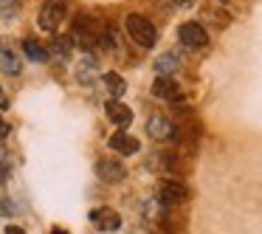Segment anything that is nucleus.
<instances>
[{"mask_svg":"<svg viewBox=\"0 0 262 234\" xmlns=\"http://www.w3.org/2000/svg\"><path fill=\"white\" fill-rule=\"evenodd\" d=\"M99 34H102V26H96V20L88 17V14H82V17L74 20V26H71V40H74V46H82V51L85 54H93L99 46Z\"/></svg>","mask_w":262,"mask_h":234,"instance_id":"nucleus-1","label":"nucleus"},{"mask_svg":"<svg viewBox=\"0 0 262 234\" xmlns=\"http://www.w3.org/2000/svg\"><path fill=\"white\" fill-rule=\"evenodd\" d=\"M124 31L130 34V40L136 42V46H141V48H152L155 42H158V31H155V26L149 23L147 17H141V14H127Z\"/></svg>","mask_w":262,"mask_h":234,"instance_id":"nucleus-2","label":"nucleus"},{"mask_svg":"<svg viewBox=\"0 0 262 234\" xmlns=\"http://www.w3.org/2000/svg\"><path fill=\"white\" fill-rule=\"evenodd\" d=\"M65 17H68V3H65V0H46L40 14H37V26H40L42 31H48V34H54V31L62 26Z\"/></svg>","mask_w":262,"mask_h":234,"instance_id":"nucleus-3","label":"nucleus"},{"mask_svg":"<svg viewBox=\"0 0 262 234\" xmlns=\"http://www.w3.org/2000/svg\"><path fill=\"white\" fill-rule=\"evenodd\" d=\"M158 200L166 206V209H175V206L186 203V200H189V189H186V183L172 181V178L161 181V186H158Z\"/></svg>","mask_w":262,"mask_h":234,"instance_id":"nucleus-4","label":"nucleus"},{"mask_svg":"<svg viewBox=\"0 0 262 234\" xmlns=\"http://www.w3.org/2000/svg\"><path fill=\"white\" fill-rule=\"evenodd\" d=\"M152 93H155V99H164V102L178 104V108H183V99H186L172 76H158V79L152 82Z\"/></svg>","mask_w":262,"mask_h":234,"instance_id":"nucleus-5","label":"nucleus"},{"mask_svg":"<svg viewBox=\"0 0 262 234\" xmlns=\"http://www.w3.org/2000/svg\"><path fill=\"white\" fill-rule=\"evenodd\" d=\"M178 37H181V42L186 48H206L209 46V34H206V29L200 23H194V20L183 23L181 29H178Z\"/></svg>","mask_w":262,"mask_h":234,"instance_id":"nucleus-6","label":"nucleus"},{"mask_svg":"<svg viewBox=\"0 0 262 234\" xmlns=\"http://www.w3.org/2000/svg\"><path fill=\"white\" fill-rule=\"evenodd\" d=\"M91 223L99 228V231H119L121 228V217L116 209L110 206H99V209L91 211Z\"/></svg>","mask_w":262,"mask_h":234,"instance_id":"nucleus-7","label":"nucleus"},{"mask_svg":"<svg viewBox=\"0 0 262 234\" xmlns=\"http://www.w3.org/2000/svg\"><path fill=\"white\" fill-rule=\"evenodd\" d=\"M96 175L102 178L104 183H119V181H124L127 166L116 158H99L96 161Z\"/></svg>","mask_w":262,"mask_h":234,"instance_id":"nucleus-8","label":"nucleus"},{"mask_svg":"<svg viewBox=\"0 0 262 234\" xmlns=\"http://www.w3.org/2000/svg\"><path fill=\"white\" fill-rule=\"evenodd\" d=\"M104 113H107V119L113 121L116 127H121V130L133 124V110L127 108L124 102H119V99H110V102L104 104Z\"/></svg>","mask_w":262,"mask_h":234,"instance_id":"nucleus-9","label":"nucleus"},{"mask_svg":"<svg viewBox=\"0 0 262 234\" xmlns=\"http://www.w3.org/2000/svg\"><path fill=\"white\" fill-rule=\"evenodd\" d=\"M110 150H116V153H121V155H136L138 150H141V144H138V138L136 136H130L127 130H116L113 136H110Z\"/></svg>","mask_w":262,"mask_h":234,"instance_id":"nucleus-10","label":"nucleus"},{"mask_svg":"<svg viewBox=\"0 0 262 234\" xmlns=\"http://www.w3.org/2000/svg\"><path fill=\"white\" fill-rule=\"evenodd\" d=\"M0 71H3L6 76H20V71H23L20 54L14 51L9 42H3V46H0Z\"/></svg>","mask_w":262,"mask_h":234,"instance_id":"nucleus-11","label":"nucleus"},{"mask_svg":"<svg viewBox=\"0 0 262 234\" xmlns=\"http://www.w3.org/2000/svg\"><path fill=\"white\" fill-rule=\"evenodd\" d=\"M99 76V62L93 54H82V59L76 62V79L82 82V85H91L93 79Z\"/></svg>","mask_w":262,"mask_h":234,"instance_id":"nucleus-12","label":"nucleus"},{"mask_svg":"<svg viewBox=\"0 0 262 234\" xmlns=\"http://www.w3.org/2000/svg\"><path fill=\"white\" fill-rule=\"evenodd\" d=\"M147 133H149V138H155V141H164V138H172L175 124H172L166 116H152V119L147 121Z\"/></svg>","mask_w":262,"mask_h":234,"instance_id":"nucleus-13","label":"nucleus"},{"mask_svg":"<svg viewBox=\"0 0 262 234\" xmlns=\"http://www.w3.org/2000/svg\"><path fill=\"white\" fill-rule=\"evenodd\" d=\"M178 68H181V57H178L175 51H166L155 59V74L158 76H172Z\"/></svg>","mask_w":262,"mask_h":234,"instance_id":"nucleus-14","label":"nucleus"},{"mask_svg":"<svg viewBox=\"0 0 262 234\" xmlns=\"http://www.w3.org/2000/svg\"><path fill=\"white\" fill-rule=\"evenodd\" d=\"M23 54L31 62H48V48L42 46V42H37L34 37H26L23 40Z\"/></svg>","mask_w":262,"mask_h":234,"instance_id":"nucleus-15","label":"nucleus"},{"mask_svg":"<svg viewBox=\"0 0 262 234\" xmlns=\"http://www.w3.org/2000/svg\"><path fill=\"white\" fill-rule=\"evenodd\" d=\"M102 79H104V85H107V91H110V96H113V99H121V96L127 93V82L121 79L116 71H107Z\"/></svg>","mask_w":262,"mask_h":234,"instance_id":"nucleus-16","label":"nucleus"},{"mask_svg":"<svg viewBox=\"0 0 262 234\" xmlns=\"http://www.w3.org/2000/svg\"><path fill=\"white\" fill-rule=\"evenodd\" d=\"M51 54L57 59H71V54H74V40L71 37H54V42H51Z\"/></svg>","mask_w":262,"mask_h":234,"instance_id":"nucleus-17","label":"nucleus"},{"mask_svg":"<svg viewBox=\"0 0 262 234\" xmlns=\"http://www.w3.org/2000/svg\"><path fill=\"white\" fill-rule=\"evenodd\" d=\"M17 12H20V0H0V17L12 20L17 17Z\"/></svg>","mask_w":262,"mask_h":234,"instance_id":"nucleus-18","label":"nucleus"},{"mask_svg":"<svg viewBox=\"0 0 262 234\" xmlns=\"http://www.w3.org/2000/svg\"><path fill=\"white\" fill-rule=\"evenodd\" d=\"M9 110V96H6V91L0 88V113H6Z\"/></svg>","mask_w":262,"mask_h":234,"instance_id":"nucleus-19","label":"nucleus"},{"mask_svg":"<svg viewBox=\"0 0 262 234\" xmlns=\"http://www.w3.org/2000/svg\"><path fill=\"white\" fill-rule=\"evenodd\" d=\"M172 3H175L178 9H192L194 3H198V0H172Z\"/></svg>","mask_w":262,"mask_h":234,"instance_id":"nucleus-20","label":"nucleus"},{"mask_svg":"<svg viewBox=\"0 0 262 234\" xmlns=\"http://www.w3.org/2000/svg\"><path fill=\"white\" fill-rule=\"evenodd\" d=\"M6 136H9V124L0 119V138H6Z\"/></svg>","mask_w":262,"mask_h":234,"instance_id":"nucleus-21","label":"nucleus"},{"mask_svg":"<svg viewBox=\"0 0 262 234\" xmlns=\"http://www.w3.org/2000/svg\"><path fill=\"white\" fill-rule=\"evenodd\" d=\"M6 234H26V231H23L20 226H9V228H6Z\"/></svg>","mask_w":262,"mask_h":234,"instance_id":"nucleus-22","label":"nucleus"},{"mask_svg":"<svg viewBox=\"0 0 262 234\" xmlns=\"http://www.w3.org/2000/svg\"><path fill=\"white\" fill-rule=\"evenodd\" d=\"M51 234H68V231H65V228H54Z\"/></svg>","mask_w":262,"mask_h":234,"instance_id":"nucleus-23","label":"nucleus"}]
</instances>
